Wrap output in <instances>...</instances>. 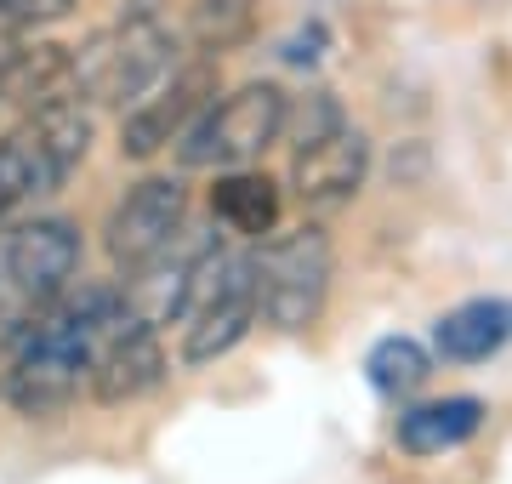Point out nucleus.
I'll use <instances>...</instances> for the list:
<instances>
[{
    "label": "nucleus",
    "mask_w": 512,
    "mask_h": 484,
    "mask_svg": "<svg viewBox=\"0 0 512 484\" xmlns=\"http://www.w3.org/2000/svg\"><path fill=\"white\" fill-rule=\"evenodd\" d=\"M114 302H120V291L80 285L23 319L12 359H6V405L29 422L63 416L92 382V336Z\"/></svg>",
    "instance_id": "obj_1"
},
{
    "label": "nucleus",
    "mask_w": 512,
    "mask_h": 484,
    "mask_svg": "<svg viewBox=\"0 0 512 484\" xmlns=\"http://www.w3.org/2000/svg\"><path fill=\"white\" fill-rule=\"evenodd\" d=\"M177 63H183L177 29L160 12H148V6H137L126 18H114L109 29H97L80 46H69L74 97H86L92 109H126L148 86H160Z\"/></svg>",
    "instance_id": "obj_2"
},
{
    "label": "nucleus",
    "mask_w": 512,
    "mask_h": 484,
    "mask_svg": "<svg viewBox=\"0 0 512 484\" xmlns=\"http://www.w3.org/2000/svg\"><path fill=\"white\" fill-rule=\"evenodd\" d=\"M262 325L256 308V251H228L211 245L188 280L183 314H177V359L188 371L217 365Z\"/></svg>",
    "instance_id": "obj_3"
},
{
    "label": "nucleus",
    "mask_w": 512,
    "mask_h": 484,
    "mask_svg": "<svg viewBox=\"0 0 512 484\" xmlns=\"http://www.w3.org/2000/svg\"><path fill=\"white\" fill-rule=\"evenodd\" d=\"M256 308L262 325H274L285 336H302L319 325L336 285V245H330L319 217L302 223H279L268 240H256Z\"/></svg>",
    "instance_id": "obj_4"
},
{
    "label": "nucleus",
    "mask_w": 512,
    "mask_h": 484,
    "mask_svg": "<svg viewBox=\"0 0 512 484\" xmlns=\"http://www.w3.org/2000/svg\"><path fill=\"white\" fill-rule=\"evenodd\" d=\"M291 92L279 80H245L234 92H217L200 120L177 137V171H234L256 166L285 137Z\"/></svg>",
    "instance_id": "obj_5"
},
{
    "label": "nucleus",
    "mask_w": 512,
    "mask_h": 484,
    "mask_svg": "<svg viewBox=\"0 0 512 484\" xmlns=\"http://www.w3.org/2000/svg\"><path fill=\"white\" fill-rule=\"evenodd\" d=\"M188 234V183L183 171H148L114 200L109 223H103V257L120 274V285L137 280L143 268L171 251Z\"/></svg>",
    "instance_id": "obj_6"
},
{
    "label": "nucleus",
    "mask_w": 512,
    "mask_h": 484,
    "mask_svg": "<svg viewBox=\"0 0 512 484\" xmlns=\"http://www.w3.org/2000/svg\"><path fill=\"white\" fill-rule=\"evenodd\" d=\"M165 376H171V359H165L160 325H148L126 302V291H120V302L103 314V325L92 336V382H86V393L97 405L120 410V405L148 399Z\"/></svg>",
    "instance_id": "obj_7"
},
{
    "label": "nucleus",
    "mask_w": 512,
    "mask_h": 484,
    "mask_svg": "<svg viewBox=\"0 0 512 484\" xmlns=\"http://www.w3.org/2000/svg\"><path fill=\"white\" fill-rule=\"evenodd\" d=\"M217 97V57H188L177 63L160 86H148L137 103L120 109V160H160L165 149H177V137H183L200 109Z\"/></svg>",
    "instance_id": "obj_8"
},
{
    "label": "nucleus",
    "mask_w": 512,
    "mask_h": 484,
    "mask_svg": "<svg viewBox=\"0 0 512 484\" xmlns=\"http://www.w3.org/2000/svg\"><path fill=\"white\" fill-rule=\"evenodd\" d=\"M86 240L69 217H23L0 240V280L23 308H46L80 285Z\"/></svg>",
    "instance_id": "obj_9"
},
{
    "label": "nucleus",
    "mask_w": 512,
    "mask_h": 484,
    "mask_svg": "<svg viewBox=\"0 0 512 484\" xmlns=\"http://www.w3.org/2000/svg\"><path fill=\"white\" fill-rule=\"evenodd\" d=\"M370 166H376V154H370V137L365 126H353V114L342 126H330L325 137H313L302 149H291V171H285V200L302 205V217H336V211H348L370 183Z\"/></svg>",
    "instance_id": "obj_10"
},
{
    "label": "nucleus",
    "mask_w": 512,
    "mask_h": 484,
    "mask_svg": "<svg viewBox=\"0 0 512 484\" xmlns=\"http://www.w3.org/2000/svg\"><path fill=\"white\" fill-rule=\"evenodd\" d=\"M484 422H490V405L478 393H444V399H421V405L399 410L393 445L427 462V456H444V450H461L467 439H478Z\"/></svg>",
    "instance_id": "obj_11"
},
{
    "label": "nucleus",
    "mask_w": 512,
    "mask_h": 484,
    "mask_svg": "<svg viewBox=\"0 0 512 484\" xmlns=\"http://www.w3.org/2000/svg\"><path fill=\"white\" fill-rule=\"evenodd\" d=\"M211 223L234 240H268L279 223H285V183H274L268 171L256 166H234L217 171L211 183Z\"/></svg>",
    "instance_id": "obj_12"
},
{
    "label": "nucleus",
    "mask_w": 512,
    "mask_h": 484,
    "mask_svg": "<svg viewBox=\"0 0 512 484\" xmlns=\"http://www.w3.org/2000/svg\"><path fill=\"white\" fill-rule=\"evenodd\" d=\"M512 336V308L490 297H473L433 319V359L450 365H478V359L501 354V342Z\"/></svg>",
    "instance_id": "obj_13"
},
{
    "label": "nucleus",
    "mask_w": 512,
    "mask_h": 484,
    "mask_svg": "<svg viewBox=\"0 0 512 484\" xmlns=\"http://www.w3.org/2000/svg\"><path fill=\"white\" fill-rule=\"evenodd\" d=\"M52 188H63V177H57V166L46 160L35 126H29V120L6 126L0 131V217H12L23 205L46 200Z\"/></svg>",
    "instance_id": "obj_14"
},
{
    "label": "nucleus",
    "mask_w": 512,
    "mask_h": 484,
    "mask_svg": "<svg viewBox=\"0 0 512 484\" xmlns=\"http://www.w3.org/2000/svg\"><path fill=\"white\" fill-rule=\"evenodd\" d=\"M262 0H194L188 6V40L200 57H228L256 40Z\"/></svg>",
    "instance_id": "obj_15"
},
{
    "label": "nucleus",
    "mask_w": 512,
    "mask_h": 484,
    "mask_svg": "<svg viewBox=\"0 0 512 484\" xmlns=\"http://www.w3.org/2000/svg\"><path fill=\"white\" fill-rule=\"evenodd\" d=\"M365 376H370V388L387 393V399H410L433 376V348L416 342V336H382L365 354Z\"/></svg>",
    "instance_id": "obj_16"
},
{
    "label": "nucleus",
    "mask_w": 512,
    "mask_h": 484,
    "mask_svg": "<svg viewBox=\"0 0 512 484\" xmlns=\"http://www.w3.org/2000/svg\"><path fill=\"white\" fill-rule=\"evenodd\" d=\"M348 120V109H342V97L330 92V86H308V92L291 97V109H285V149H302V143H313V137H325L330 126H342Z\"/></svg>",
    "instance_id": "obj_17"
}]
</instances>
